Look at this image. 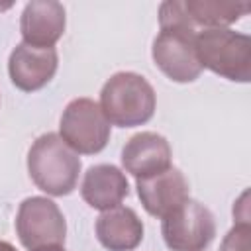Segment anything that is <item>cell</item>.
Segmentation results:
<instances>
[{
	"mask_svg": "<svg viewBox=\"0 0 251 251\" xmlns=\"http://www.w3.org/2000/svg\"><path fill=\"white\" fill-rule=\"evenodd\" d=\"M65 8L55 0H31L20 18L24 43L33 47H53L65 33Z\"/></svg>",
	"mask_w": 251,
	"mask_h": 251,
	"instance_id": "8fae6325",
	"label": "cell"
},
{
	"mask_svg": "<svg viewBox=\"0 0 251 251\" xmlns=\"http://www.w3.org/2000/svg\"><path fill=\"white\" fill-rule=\"evenodd\" d=\"M16 231L22 245L33 251L39 247L63 245L67 222L53 200L45 196H29L18 208Z\"/></svg>",
	"mask_w": 251,
	"mask_h": 251,
	"instance_id": "52a82bcc",
	"label": "cell"
},
{
	"mask_svg": "<svg viewBox=\"0 0 251 251\" xmlns=\"http://www.w3.org/2000/svg\"><path fill=\"white\" fill-rule=\"evenodd\" d=\"M184 10L190 22L198 27H227L249 12L247 2H222V0H184Z\"/></svg>",
	"mask_w": 251,
	"mask_h": 251,
	"instance_id": "5bb4252c",
	"label": "cell"
},
{
	"mask_svg": "<svg viewBox=\"0 0 251 251\" xmlns=\"http://www.w3.org/2000/svg\"><path fill=\"white\" fill-rule=\"evenodd\" d=\"M27 173L39 190L51 196H67L76 188L80 159L59 133L49 131L31 143L27 151Z\"/></svg>",
	"mask_w": 251,
	"mask_h": 251,
	"instance_id": "7a4b0ae2",
	"label": "cell"
},
{
	"mask_svg": "<svg viewBox=\"0 0 251 251\" xmlns=\"http://www.w3.org/2000/svg\"><path fill=\"white\" fill-rule=\"evenodd\" d=\"M251 226L249 222H237L222 239L220 251H249Z\"/></svg>",
	"mask_w": 251,
	"mask_h": 251,
	"instance_id": "9a60e30c",
	"label": "cell"
},
{
	"mask_svg": "<svg viewBox=\"0 0 251 251\" xmlns=\"http://www.w3.org/2000/svg\"><path fill=\"white\" fill-rule=\"evenodd\" d=\"M161 233L171 251H202L216 235L214 214L188 198L163 218Z\"/></svg>",
	"mask_w": 251,
	"mask_h": 251,
	"instance_id": "8992f818",
	"label": "cell"
},
{
	"mask_svg": "<svg viewBox=\"0 0 251 251\" xmlns=\"http://www.w3.org/2000/svg\"><path fill=\"white\" fill-rule=\"evenodd\" d=\"M196 57L202 69L235 80H251V39L245 33L229 27H206L196 31L194 37Z\"/></svg>",
	"mask_w": 251,
	"mask_h": 251,
	"instance_id": "277c9868",
	"label": "cell"
},
{
	"mask_svg": "<svg viewBox=\"0 0 251 251\" xmlns=\"http://www.w3.org/2000/svg\"><path fill=\"white\" fill-rule=\"evenodd\" d=\"M33 251H65L61 245H49V247H39V249H33Z\"/></svg>",
	"mask_w": 251,
	"mask_h": 251,
	"instance_id": "e0dca14e",
	"label": "cell"
},
{
	"mask_svg": "<svg viewBox=\"0 0 251 251\" xmlns=\"http://www.w3.org/2000/svg\"><path fill=\"white\" fill-rule=\"evenodd\" d=\"M59 57L55 47H33L18 43L8 59V73L16 88L33 92L43 88L57 73Z\"/></svg>",
	"mask_w": 251,
	"mask_h": 251,
	"instance_id": "ba28073f",
	"label": "cell"
},
{
	"mask_svg": "<svg viewBox=\"0 0 251 251\" xmlns=\"http://www.w3.org/2000/svg\"><path fill=\"white\" fill-rule=\"evenodd\" d=\"M137 196L147 214L165 218L169 212L178 208L184 200H188V180L184 175L171 167L153 176L137 178L135 182Z\"/></svg>",
	"mask_w": 251,
	"mask_h": 251,
	"instance_id": "9c48e42d",
	"label": "cell"
},
{
	"mask_svg": "<svg viewBox=\"0 0 251 251\" xmlns=\"http://www.w3.org/2000/svg\"><path fill=\"white\" fill-rule=\"evenodd\" d=\"M59 137L75 153L94 155L110 141V122L94 100L75 98L61 114Z\"/></svg>",
	"mask_w": 251,
	"mask_h": 251,
	"instance_id": "5b68a950",
	"label": "cell"
},
{
	"mask_svg": "<svg viewBox=\"0 0 251 251\" xmlns=\"http://www.w3.org/2000/svg\"><path fill=\"white\" fill-rule=\"evenodd\" d=\"M96 237L108 251H131L143 239V222L131 208L116 206L98 216Z\"/></svg>",
	"mask_w": 251,
	"mask_h": 251,
	"instance_id": "4fadbf2b",
	"label": "cell"
},
{
	"mask_svg": "<svg viewBox=\"0 0 251 251\" xmlns=\"http://www.w3.org/2000/svg\"><path fill=\"white\" fill-rule=\"evenodd\" d=\"M0 251H18V249H16L12 243H8V241H2V239H0Z\"/></svg>",
	"mask_w": 251,
	"mask_h": 251,
	"instance_id": "2e32d148",
	"label": "cell"
},
{
	"mask_svg": "<svg viewBox=\"0 0 251 251\" xmlns=\"http://www.w3.org/2000/svg\"><path fill=\"white\" fill-rule=\"evenodd\" d=\"M159 35L153 39L151 55L155 65L175 82H192L200 76L202 65L196 57V27L190 22L184 2L167 0L159 6Z\"/></svg>",
	"mask_w": 251,
	"mask_h": 251,
	"instance_id": "6da1fadb",
	"label": "cell"
},
{
	"mask_svg": "<svg viewBox=\"0 0 251 251\" xmlns=\"http://www.w3.org/2000/svg\"><path fill=\"white\" fill-rule=\"evenodd\" d=\"M98 106L110 124L118 127H135L153 118L157 94L141 75L122 71L104 82Z\"/></svg>",
	"mask_w": 251,
	"mask_h": 251,
	"instance_id": "3957f363",
	"label": "cell"
},
{
	"mask_svg": "<svg viewBox=\"0 0 251 251\" xmlns=\"http://www.w3.org/2000/svg\"><path fill=\"white\" fill-rule=\"evenodd\" d=\"M129 192V182L126 175L116 165H94L84 173L80 184L82 200L94 210H110L122 204Z\"/></svg>",
	"mask_w": 251,
	"mask_h": 251,
	"instance_id": "7c38bea8",
	"label": "cell"
},
{
	"mask_svg": "<svg viewBox=\"0 0 251 251\" xmlns=\"http://www.w3.org/2000/svg\"><path fill=\"white\" fill-rule=\"evenodd\" d=\"M171 145L155 131H139L131 135L122 149V165L135 178L153 176L171 169Z\"/></svg>",
	"mask_w": 251,
	"mask_h": 251,
	"instance_id": "30bf717a",
	"label": "cell"
}]
</instances>
